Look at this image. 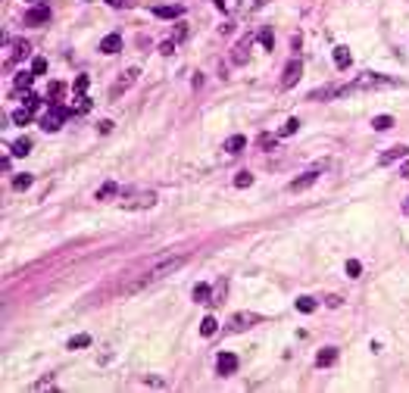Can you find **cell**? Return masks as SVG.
<instances>
[{
	"label": "cell",
	"mask_w": 409,
	"mask_h": 393,
	"mask_svg": "<svg viewBox=\"0 0 409 393\" xmlns=\"http://www.w3.org/2000/svg\"><path fill=\"white\" fill-rule=\"evenodd\" d=\"M184 262H188V253H175V256H162V259H156L153 265H147V269H144L132 284H128L125 293H138V290H144V287H150V284H156V281H162V278L175 275Z\"/></svg>",
	"instance_id": "1"
},
{
	"label": "cell",
	"mask_w": 409,
	"mask_h": 393,
	"mask_svg": "<svg viewBox=\"0 0 409 393\" xmlns=\"http://www.w3.org/2000/svg\"><path fill=\"white\" fill-rule=\"evenodd\" d=\"M156 203V193L153 190H135V193H128V197H122V209H128V212H135V209H150Z\"/></svg>",
	"instance_id": "2"
},
{
	"label": "cell",
	"mask_w": 409,
	"mask_h": 393,
	"mask_svg": "<svg viewBox=\"0 0 409 393\" xmlns=\"http://www.w3.org/2000/svg\"><path fill=\"white\" fill-rule=\"evenodd\" d=\"M66 116H69V110H63V106H53L50 113L41 116V128H44V131H60V125H63Z\"/></svg>",
	"instance_id": "3"
},
{
	"label": "cell",
	"mask_w": 409,
	"mask_h": 393,
	"mask_svg": "<svg viewBox=\"0 0 409 393\" xmlns=\"http://www.w3.org/2000/svg\"><path fill=\"white\" fill-rule=\"evenodd\" d=\"M300 75H303V63H300V60H294V63H288V69H284V75H281V87H294L297 81H300Z\"/></svg>",
	"instance_id": "4"
},
{
	"label": "cell",
	"mask_w": 409,
	"mask_h": 393,
	"mask_svg": "<svg viewBox=\"0 0 409 393\" xmlns=\"http://www.w3.org/2000/svg\"><path fill=\"white\" fill-rule=\"evenodd\" d=\"M138 75H141V69H135V66H132V69H125V72H122V78L113 84V91H109V94H113V97H119V94L125 91V87H132V84H135V78H138Z\"/></svg>",
	"instance_id": "5"
},
{
	"label": "cell",
	"mask_w": 409,
	"mask_h": 393,
	"mask_svg": "<svg viewBox=\"0 0 409 393\" xmlns=\"http://www.w3.org/2000/svg\"><path fill=\"white\" fill-rule=\"evenodd\" d=\"M315 181H319V169H312V172H306V175H300L297 181H291V193H300V190H306V187H312Z\"/></svg>",
	"instance_id": "6"
},
{
	"label": "cell",
	"mask_w": 409,
	"mask_h": 393,
	"mask_svg": "<svg viewBox=\"0 0 409 393\" xmlns=\"http://www.w3.org/2000/svg\"><path fill=\"white\" fill-rule=\"evenodd\" d=\"M256 321H259V315H253V312H237L231 318V331H247L250 325H256Z\"/></svg>",
	"instance_id": "7"
},
{
	"label": "cell",
	"mask_w": 409,
	"mask_h": 393,
	"mask_svg": "<svg viewBox=\"0 0 409 393\" xmlns=\"http://www.w3.org/2000/svg\"><path fill=\"white\" fill-rule=\"evenodd\" d=\"M219 374H234V368H237V356L234 353H219Z\"/></svg>",
	"instance_id": "8"
},
{
	"label": "cell",
	"mask_w": 409,
	"mask_h": 393,
	"mask_svg": "<svg viewBox=\"0 0 409 393\" xmlns=\"http://www.w3.org/2000/svg\"><path fill=\"white\" fill-rule=\"evenodd\" d=\"M334 359H338V347H325V350H319V356H315V368H328Z\"/></svg>",
	"instance_id": "9"
},
{
	"label": "cell",
	"mask_w": 409,
	"mask_h": 393,
	"mask_svg": "<svg viewBox=\"0 0 409 393\" xmlns=\"http://www.w3.org/2000/svg\"><path fill=\"white\" fill-rule=\"evenodd\" d=\"M47 19H50V10H47V7H34V10H28V16H25L28 25H44Z\"/></svg>",
	"instance_id": "10"
},
{
	"label": "cell",
	"mask_w": 409,
	"mask_h": 393,
	"mask_svg": "<svg viewBox=\"0 0 409 393\" xmlns=\"http://www.w3.org/2000/svg\"><path fill=\"white\" fill-rule=\"evenodd\" d=\"M153 16H159V19H178V16H184V7H153Z\"/></svg>",
	"instance_id": "11"
},
{
	"label": "cell",
	"mask_w": 409,
	"mask_h": 393,
	"mask_svg": "<svg viewBox=\"0 0 409 393\" xmlns=\"http://www.w3.org/2000/svg\"><path fill=\"white\" fill-rule=\"evenodd\" d=\"M100 50L103 53H119L122 50V38H119V34H106V38L100 41Z\"/></svg>",
	"instance_id": "12"
},
{
	"label": "cell",
	"mask_w": 409,
	"mask_h": 393,
	"mask_svg": "<svg viewBox=\"0 0 409 393\" xmlns=\"http://www.w3.org/2000/svg\"><path fill=\"white\" fill-rule=\"evenodd\" d=\"M28 53H31V44H28L25 38H19V41L13 44V60H16V63H19V60H28Z\"/></svg>",
	"instance_id": "13"
},
{
	"label": "cell",
	"mask_w": 409,
	"mask_h": 393,
	"mask_svg": "<svg viewBox=\"0 0 409 393\" xmlns=\"http://www.w3.org/2000/svg\"><path fill=\"white\" fill-rule=\"evenodd\" d=\"M331 57H334V66H338V69H347V66L353 63V57H350V50H347V47H334Z\"/></svg>",
	"instance_id": "14"
},
{
	"label": "cell",
	"mask_w": 409,
	"mask_h": 393,
	"mask_svg": "<svg viewBox=\"0 0 409 393\" xmlns=\"http://www.w3.org/2000/svg\"><path fill=\"white\" fill-rule=\"evenodd\" d=\"M216 331H219V321H216V315H207V318L200 321V334H203V337H213Z\"/></svg>",
	"instance_id": "15"
},
{
	"label": "cell",
	"mask_w": 409,
	"mask_h": 393,
	"mask_svg": "<svg viewBox=\"0 0 409 393\" xmlns=\"http://www.w3.org/2000/svg\"><path fill=\"white\" fill-rule=\"evenodd\" d=\"M66 347H69V350H85V347H91V334H75V337H69Z\"/></svg>",
	"instance_id": "16"
},
{
	"label": "cell",
	"mask_w": 409,
	"mask_h": 393,
	"mask_svg": "<svg viewBox=\"0 0 409 393\" xmlns=\"http://www.w3.org/2000/svg\"><path fill=\"white\" fill-rule=\"evenodd\" d=\"M372 128H375V131H387V128H394V116H375V119H372Z\"/></svg>",
	"instance_id": "17"
},
{
	"label": "cell",
	"mask_w": 409,
	"mask_h": 393,
	"mask_svg": "<svg viewBox=\"0 0 409 393\" xmlns=\"http://www.w3.org/2000/svg\"><path fill=\"white\" fill-rule=\"evenodd\" d=\"M406 153H409L406 147H394V150H384V153H381V166L394 163V159H400V156H406Z\"/></svg>",
	"instance_id": "18"
},
{
	"label": "cell",
	"mask_w": 409,
	"mask_h": 393,
	"mask_svg": "<svg viewBox=\"0 0 409 393\" xmlns=\"http://www.w3.org/2000/svg\"><path fill=\"white\" fill-rule=\"evenodd\" d=\"M31 113H34V110H28V106L22 103L19 110L13 113V122H16V125H28V122H31Z\"/></svg>",
	"instance_id": "19"
},
{
	"label": "cell",
	"mask_w": 409,
	"mask_h": 393,
	"mask_svg": "<svg viewBox=\"0 0 409 393\" xmlns=\"http://www.w3.org/2000/svg\"><path fill=\"white\" fill-rule=\"evenodd\" d=\"M31 78H34V72H19V75H16V91H28V87H31Z\"/></svg>",
	"instance_id": "20"
},
{
	"label": "cell",
	"mask_w": 409,
	"mask_h": 393,
	"mask_svg": "<svg viewBox=\"0 0 409 393\" xmlns=\"http://www.w3.org/2000/svg\"><path fill=\"white\" fill-rule=\"evenodd\" d=\"M244 144H247L244 134H234V137L225 140V150H228V153H237V150H244Z\"/></svg>",
	"instance_id": "21"
},
{
	"label": "cell",
	"mask_w": 409,
	"mask_h": 393,
	"mask_svg": "<svg viewBox=\"0 0 409 393\" xmlns=\"http://www.w3.org/2000/svg\"><path fill=\"white\" fill-rule=\"evenodd\" d=\"M28 150H31V140L28 137H19L13 144V156H28Z\"/></svg>",
	"instance_id": "22"
},
{
	"label": "cell",
	"mask_w": 409,
	"mask_h": 393,
	"mask_svg": "<svg viewBox=\"0 0 409 393\" xmlns=\"http://www.w3.org/2000/svg\"><path fill=\"white\" fill-rule=\"evenodd\" d=\"M297 312H303V315L315 312V300L312 297H300V300H297Z\"/></svg>",
	"instance_id": "23"
},
{
	"label": "cell",
	"mask_w": 409,
	"mask_h": 393,
	"mask_svg": "<svg viewBox=\"0 0 409 393\" xmlns=\"http://www.w3.org/2000/svg\"><path fill=\"white\" fill-rule=\"evenodd\" d=\"M113 193H119V187H116V181H106L100 190H97V200H109Z\"/></svg>",
	"instance_id": "24"
},
{
	"label": "cell",
	"mask_w": 409,
	"mask_h": 393,
	"mask_svg": "<svg viewBox=\"0 0 409 393\" xmlns=\"http://www.w3.org/2000/svg\"><path fill=\"white\" fill-rule=\"evenodd\" d=\"M31 181H34L31 175H16V178H13V187H16V190H28Z\"/></svg>",
	"instance_id": "25"
},
{
	"label": "cell",
	"mask_w": 409,
	"mask_h": 393,
	"mask_svg": "<svg viewBox=\"0 0 409 393\" xmlns=\"http://www.w3.org/2000/svg\"><path fill=\"white\" fill-rule=\"evenodd\" d=\"M210 293H213V290H210V284H197V287H194V300H197V303H207V300H210Z\"/></svg>",
	"instance_id": "26"
},
{
	"label": "cell",
	"mask_w": 409,
	"mask_h": 393,
	"mask_svg": "<svg viewBox=\"0 0 409 393\" xmlns=\"http://www.w3.org/2000/svg\"><path fill=\"white\" fill-rule=\"evenodd\" d=\"M216 7H219L222 13H234V10L240 7V0H216Z\"/></svg>",
	"instance_id": "27"
},
{
	"label": "cell",
	"mask_w": 409,
	"mask_h": 393,
	"mask_svg": "<svg viewBox=\"0 0 409 393\" xmlns=\"http://www.w3.org/2000/svg\"><path fill=\"white\" fill-rule=\"evenodd\" d=\"M31 72H34V75H44V72H47V60H44V57H34V60H31Z\"/></svg>",
	"instance_id": "28"
},
{
	"label": "cell",
	"mask_w": 409,
	"mask_h": 393,
	"mask_svg": "<svg viewBox=\"0 0 409 393\" xmlns=\"http://www.w3.org/2000/svg\"><path fill=\"white\" fill-rule=\"evenodd\" d=\"M234 184H237V187H250V184H253V175H250V172H237V175H234Z\"/></svg>",
	"instance_id": "29"
},
{
	"label": "cell",
	"mask_w": 409,
	"mask_h": 393,
	"mask_svg": "<svg viewBox=\"0 0 409 393\" xmlns=\"http://www.w3.org/2000/svg\"><path fill=\"white\" fill-rule=\"evenodd\" d=\"M347 275H350V278H359V275H362V262H359V259H350V262H347Z\"/></svg>",
	"instance_id": "30"
},
{
	"label": "cell",
	"mask_w": 409,
	"mask_h": 393,
	"mask_svg": "<svg viewBox=\"0 0 409 393\" xmlns=\"http://www.w3.org/2000/svg\"><path fill=\"white\" fill-rule=\"evenodd\" d=\"M63 91H66V84H63V81H53L47 94H50V100H60V97H63Z\"/></svg>",
	"instance_id": "31"
},
{
	"label": "cell",
	"mask_w": 409,
	"mask_h": 393,
	"mask_svg": "<svg viewBox=\"0 0 409 393\" xmlns=\"http://www.w3.org/2000/svg\"><path fill=\"white\" fill-rule=\"evenodd\" d=\"M247 44H250V41H244L240 47H234V63H244V60H247V50H250Z\"/></svg>",
	"instance_id": "32"
},
{
	"label": "cell",
	"mask_w": 409,
	"mask_h": 393,
	"mask_svg": "<svg viewBox=\"0 0 409 393\" xmlns=\"http://www.w3.org/2000/svg\"><path fill=\"white\" fill-rule=\"evenodd\" d=\"M25 106H28V110H38V106H41V97L31 94V91H25Z\"/></svg>",
	"instance_id": "33"
},
{
	"label": "cell",
	"mask_w": 409,
	"mask_h": 393,
	"mask_svg": "<svg viewBox=\"0 0 409 393\" xmlns=\"http://www.w3.org/2000/svg\"><path fill=\"white\" fill-rule=\"evenodd\" d=\"M91 110V100L85 97V94H78V100H75V113H88Z\"/></svg>",
	"instance_id": "34"
},
{
	"label": "cell",
	"mask_w": 409,
	"mask_h": 393,
	"mask_svg": "<svg viewBox=\"0 0 409 393\" xmlns=\"http://www.w3.org/2000/svg\"><path fill=\"white\" fill-rule=\"evenodd\" d=\"M259 44H263L266 50H272V47H275V44H272V31H269V28H266V31H259Z\"/></svg>",
	"instance_id": "35"
},
{
	"label": "cell",
	"mask_w": 409,
	"mask_h": 393,
	"mask_svg": "<svg viewBox=\"0 0 409 393\" xmlns=\"http://www.w3.org/2000/svg\"><path fill=\"white\" fill-rule=\"evenodd\" d=\"M297 128H300V122H297V119H288V122L281 125V134H294Z\"/></svg>",
	"instance_id": "36"
},
{
	"label": "cell",
	"mask_w": 409,
	"mask_h": 393,
	"mask_svg": "<svg viewBox=\"0 0 409 393\" xmlns=\"http://www.w3.org/2000/svg\"><path fill=\"white\" fill-rule=\"evenodd\" d=\"M72 87H75V94H85V91H88V75H78Z\"/></svg>",
	"instance_id": "37"
},
{
	"label": "cell",
	"mask_w": 409,
	"mask_h": 393,
	"mask_svg": "<svg viewBox=\"0 0 409 393\" xmlns=\"http://www.w3.org/2000/svg\"><path fill=\"white\" fill-rule=\"evenodd\" d=\"M50 387H53V378H44V381H38V384L31 387V393H38V390H50Z\"/></svg>",
	"instance_id": "38"
},
{
	"label": "cell",
	"mask_w": 409,
	"mask_h": 393,
	"mask_svg": "<svg viewBox=\"0 0 409 393\" xmlns=\"http://www.w3.org/2000/svg\"><path fill=\"white\" fill-rule=\"evenodd\" d=\"M172 50H175V41H162V44H159V53H162V57H169Z\"/></svg>",
	"instance_id": "39"
},
{
	"label": "cell",
	"mask_w": 409,
	"mask_h": 393,
	"mask_svg": "<svg viewBox=\"0 0 409 393\" xmlns=\"http://www.w3.org/2000/svg\"><path fill=\"white\" fill-rule=\"evenodd\" d=\"M184 34H188V28L178 25V28H175V34H172V41H175V44H178V41H184Z\"/></svg>",
	"instance_id": "40"
},
{
	"label": "cell",
	"mask_w": 409,
	"mask_h": 393,
	"mask_svg": "<svg viewBox=\"0 0 409 393\" xmlns=\"http://www.w3.org/2000/svg\"><path fill=\"white\" fill-rule=\"evenodd\" d=\"M106 4H109V7H116V10H119V7H125V0H106Z\"/></svg>",
	"instance_id": "41"
},
{
	"label": "cell",
	"mask_w": 409,
	"mask_h": 393,
	"mask_svg": "<svg viewBox=\"0 0 409 393\" xmlns=\"http://www.w3.org/2000/svg\"><path fill=\"white\" fill-rule=\"evenodd\" d=\"M400 175H403V178H409V163H403V169H400Z\"/></svg>",
	"instance_id": "42"
},
{
	"label": "cell",
	"mask_w": 409,
	"mask_h": 393,
	"mask_svg": "<svg viewBox=\"0 0 409 393\" xmlns=\"http://www.w3.org/2000/svg\"><path fill=\"white\" fill-rule=\"evenodd\" d=\"M28 4H44V0H28Z\"/></svg>",
	"instance_id": "43"
},
{
	"label": "cell",
	"mask_w": 409,
	"mask_h": 393,
	"mask_svg": "<svg viewBox=\"0 0 409 393\" xmlns=\"http://www.w3.org/2000/svg\"><path fill=\"white\" fill-rule=\"evenodd\" d=\"M403 209H406V212H409V200H406V203H403Z\"/></svg>",
	"instance_id": "44"
}]
</instances>
